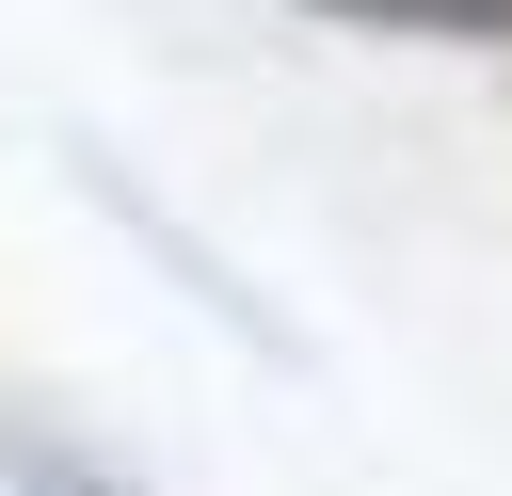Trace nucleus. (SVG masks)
Wrapping results in <instances>:
<instances>
[{"instance_id":"nucleus-1","label":"nucleus","mask_w":512,"mask_h":496,"mask_svg":"<svg viewBox=\"0 0 512 496\" xmlns=\"http://www.w3.org/2000/svg\"><path fill=\"white\" fill-rule=\"evenodd\" d=\"M320 32H400V48H512V0H304Z\"/></svg>"}]
</instances>
